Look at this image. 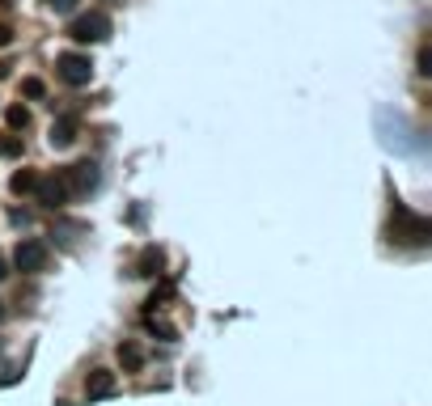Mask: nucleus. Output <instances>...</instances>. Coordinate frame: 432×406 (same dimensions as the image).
<instances>
[{
	"mask_svg": "<svg viewBox=\"0 0 432 406\" xmlns=\"http://www.w3.org/2000/svg\"><path fill=\"white\" fill-rule=\"evenodd\" d=\"M0 318H4V305H0Z\"/></svg>",
	"mask_w": 432,
	"mask_h": 406,
	"instance_id": "nucleus-23",
	"label": "nucleus"
},
{
	"mask_svg": "<svg viewBox=\"0 0 432 406\" xmlns=\"http://www.w3.org/2000/svg\"><path fill=\"white\" fill-rule=\"evenodd\" d=\"M144 326H148V330H153V335H157L161 343H174V339H178V330H174L170 322H161V318H153V314L144 318Z\"/></svg>",
	"mask_w": 432,
	"mask_h": 406,
	"instance_id": "nucleus-13",
	"label": "nucleus"
},
{
	"mask_svg": "<svg viewBox=\"0 0 432 406\" xmlns=\"http://www.w3.org/2000/svg\"><path fill=\"white\" fill-rule=\"evenodd\" d=\"M34 182H38L34 169H17L13 182H8V191H13V195H34Z\"/></svg>",
	"mask_w": 432,
	"mask_h": 406,
	"instance_id": "nucleus-12",
	"label": "nucleus"
},
{
	"mask_svg": "<svg viewBox=\"0 0 432 406\" xmlns=\"http://www.w3.org/2000/svg\"><path fill=\"white\" fill-rule=\"evenodd\" d=\"M8 42H13V30H8V25H0V47H8Z\"/></svg>",
	"mask_w": 432,
	"mask_h": 406,
	"instance_id": "nucleus-21",
	"label": "nucleus"
},
{
	"mask_svg": "<svg viewBox=\"0 0 432 406\" xmlns=\"http://www.w3.org/2000/svg\"><path fill=\"white\" fill-rule=\"evenodd\" d=\"M34 195H38V203H42V208L59 212V208L72 199V186H68V178H64V174H42V178L34 182Z\"/></svg>",
	"mask_w": 432,
	"mask_h": 406,
	"instance_id": "nucleus-3",
	"label": "nucleus"
},
{
	"mask_svg": "<svg viewBox=\"0 0 432 406\" xmlns=\"http://www.w3.org/2000/svg\"><path fill=\"white\" fill-rule=\"evenodd\" d=\"M4 275H8V258L0 254V280H4Z\"/></svg>",
	"mask_w": 432,
	"mask_h": 406,
	"instance_id": "nucleus-22",
	"label": "nucleus"
},
{
	"mask_svg": "<svg viewBox=\"0 0 432 406\" xmlns=\"http://www.w3.org/2000/svg\"><path fill=\"white\" fill-rule=\"evenodd\" d=\"M47 4H51L55 13H72V8H76V0H47Z\"/></svg>",
	"mask_w": 432,
	"mask_h": 406,
	"instance_id": "nucleus-18",
	"label": "nucleus"
},
{
	"mask_svg": "<svg viewBox=\"0 0 432 406\" xmlns=\"http://www.w3.org/2000/svg\"><path fill=\"white\" fill-rule=\"evenodd\" d=\"M72 140H76V119H72V114L55 119V127H51V144H55V148H72Z\"/></svg>",
	"mask_w": 432,
	"mask_h": 406,
	"instance_id": "nucleus-9",
	"label": "nucleus"
},
{
	"mask_svg": "<svg viewBox=\"0 0 432 406\" xmlns=\"http://www.w3.org/2000/svg\"><path fill=\"white\" fill-rule=\"evenodd\" d=\"M21 97H30V102H38V97H47V85H42L38 76H25V80H21Z\"/></svg>",
	"mask_w": 432,
	"mask_h": 406,
	"instance_id": "nucleus-15",
	"label": "nucleus"
},
{
	"mask_svg": "<svg viewBox=\"0 0 432 406\" xmlns=\"http://www.w3.org/2000/svg\"><path fill=\"white\" fill-rule=\"evenodd\" d=\"M4 123H8L13 131H21V127H30V110H25V106H8V110H4Z\"/></svg>",
	"mask_w": 432,
	"mask_h": 406,
	"instance_id": "nucleus-14",
	"label": "nucleus"
},
{
	"mask_svg": "<svg viewBox=\"0 0 432 406\" xmlns=\"http://www.w3.org/2000/svg\"><path fill=\"white\" fill-rule=\"evenodd\" d=\"M76 42H102V38H110L115 34V25H110V17L106 13H76V21H72V30H68Z\"/></svg>",
	"mask_w": 432,
	"mask_h": 406,
	"instance_id": "nucleus-2",
	"label": "nucleus"
},
{
	"mask_svg": "<svg viewBox=\"0 0 432 406\" xmlns=\"http://www.w3.org/2000/svg\"><path fill=\"white\" fill-rule=\"evenodd\" d=\"M428 225L424 216H411L407 208H395V220H390V241H424Z\"/></svg>",
	"mask_w": 432,
	"mask_h": 406,
	"instance_id": "nucleus-5",
	"label": "nucleus"
},
{
	"mask_svg": "<svg viewBox=\"0 0 432 406\" xmlns=\"http://www.w3.org/2000/svg\"><path fill=\"white\" fill-rule=\"evenodd\" d=\"M64 178H68V186H76L81 195H89V191H98L102 169H98V161H81V165H72V174H64Z\"/></svg>",
	"mask_w": 432,
	"mask_h": 406,
	"instance_id": "nucleus-7",
	"label": "nucleus"
},
{
	"mask_svg": "<svg viewBox=\"0 0 432 406\" xmlns=\"http://www.w3.org/2000/svg\"><path fill=\"white\" fill-rule=\"evenodd\" d=\"M55 68H59V80L64 85H89L93 80V64H89V55H81V51H64L59 59H55Z\"/></svg>",
	"mask_w": 432,
	"mask_h": 406,
	"instance_id": "nucleus-4",
	"label": "nucleus"
},
{
	"mask_svg": "<svg viewBox=\"0 0 432 406\" xmlns=\"http://www.w3.org/2000/svg\"><path fill=\"white\" fill-rule=\"evenodd\" d=\"M119 364H123L127 373H140V369H144V352H140L136 343H119Z\"/></svg>",
	"mask_w": 432,
	"mask_h": 406,
	"instance_id": "nucleus-11",
	"label": "nucleus"
},
{
	"mask_svg": "<svg viewBox=\"0 0 432 406\" xmlns=\"http://www.w3.org/2000/svg\"><path fill=\"white\" fill-rule=\"evenodd\" d=\"M136 267H140V275H144V280H153V275H161V271H165V254H161L157 246H148V250L140 254V263H136Z\"/></svg>",
	"mask_w": 432,
	"mask_h": 406,
	"instance_id": "nucleus-10",
	"label": "nucleus"
},
{
	"mask_svg": "<svg viewBox=\"0 0 432 406\" xmlns=\"http://www.w3.org/2000/svg\"><path fill=\"white\" fill-rule=\"evenodd\" d=\"M47 246L42 241H17V250H13V267L17 271H25V275H38L42 267H47Z\"/></svg>",
	"mask_w": 432,
	"mask_h": 406,
	"instance_id": "nucleus-6",
	"label": "nucleus"
},
{
	"mask_svg": "<svg viewBox=\"0 0 432 406\" xmlns=\"http://www.w3.org/2000/svg\"><path fill=\"white\" fill-rule=\"evenodd\" d=\"M428 59H432V55H428V47H420V76H428V72H432V68H428Z\"/></svg>",
	"mask_w": 432,
	"mask_h": 406,
	"instance_id": "nucleus-20",
	"label": "nucleus"
},
{
	"mask_svg": "<svg viewBox=\"0 0 432 406\" xmlns=\"http://www.w3.org/2000/svg\"><path fill=\"white\" fill-rule=\"evenodd\" d=\"M378 131H382V144L390 148V153H403V157H411V153H424V140H407V136H420L403 114H395V110H382L378 114Z\"/></svg>",
	"mask_w": 432,
	"mask_h": 406,
	"instance_id": "nucleus-1",
	"label": "nucleus"
},
{
	"mask_svg": "<svg viewBox=\"0 0 432 406\" xmlns=\"http://www.w3.org/2000/svg\"><path fill=\"white\" fill-rule=\"evenodd\" d=\"M55 237H59V246H72L76 241V225H55Z\"/></svg>",
	"mask_w": 432,
	"mask_h": 406,
	"instance_id": "nucleus-16",
	"label": "nucleus"
},
{
	"mask_svg": "<svg viewBox=\"0 0 432 406\" xmlns=\"http://www.w3.org/2000/svg\"><path fill=\"white\" fill-rule=\"evenodd\" d=\"M85 394H89V402H102V398H110V394H115V373H106V369L89 373V381H85Z\"/></svg>",
	"mask_w": 432,
	"mask_h": 406,
	"instance_id": "nucleus-8",
	"label": "nucleus"
},
{
	"mask_svg": "<svg viewBox=\"0 0 432 406\" xmlns=\"http://www.w3.org/2000/svg\"><path fill=\"white\" fill-rule=\"evenodd\" d=\"M0 157H21V140H0Z\"/></svg>",
	"mask_w": 432,
	"mask_h": 406,
	"instance_id": "nucleus-17",
	"label": "nucleus"
},
{
	"mask_svg": "<svg viewBox=\"0 0 432 406\" xmlns=\"http://www.w3.org/2000/svg\"><path fill=\"white\" fill-rule=\"evenodd\" d=\"M8 220H13V225H30V212H25V208H17V212H8Z\"/></svg>",
	"mask_w": 432,
	"mask_h": 406,
	"instance_id": "nucleus-19",
	"label": "nucleus"
}]
</instances>
